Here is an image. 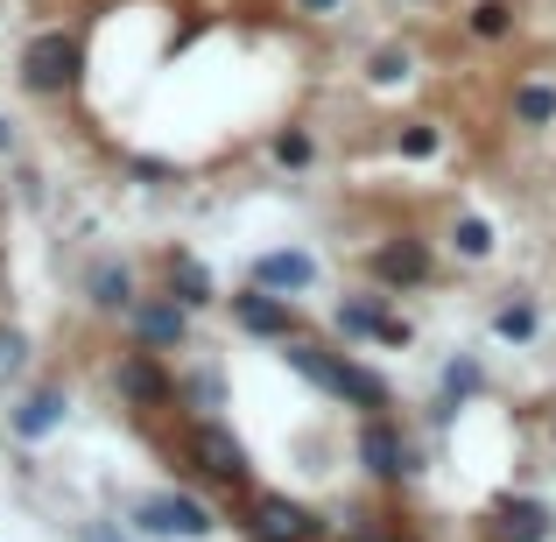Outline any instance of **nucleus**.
I'll return each instance as SVG.
<instances>
[{"mask_svg": "<svg viewBox=\"0 0 556 542\" xmlns=\"http://www.w3.org/2000/svg\"><path fill=\"white\" fill-rule=\"evenodd\" d=\"M71 71H78V42L71 36H36L28 42V56H22V85L28 92H64Z\"/></svg>", "mask_w": 556, "mask_h": 542, "instance_id": "nucleus-2", "label": "nucleus"}, {"mask_svg": "<svg viewBox=\"0 0 556 542\" xmlns=\"http://www.w3.org/2000/svg\"><path fill=\"white\" fill-rule=\"evenodd\" d=\"M56 416H64V402H56V394H36V402H28L22 416H14V430H22V437H42Z\"/></svg>", "mask_w": 556, "mask_h": 542, "instance_id": "nucleus-19", "label": "nucleus"}, {"mask_svg": "<svg viewBox=\"0 0 556 542\" xmlns=\"http://www.w3.org/2000/svg\"><path fill=\"white\" fill-rule=\"evenodd\" d=\"M507 28H515V8H507V0H479L472 8V36L479 42H501Z\"/></svg>", "mask_w": 556, "mask_h": 542, "instance_id": "nucleus-17", "label": "nucleus"}, {"mask_svg": "<svg viewBox=\"0 0 556 542\" xmlns=\"http://www.w3.org/2000/svg\"><path fill=\"white\" fill-rule=\"evenodd\" d=\"M402 155H437V127H402Z\"/></svg>", "mask_w": 556, "mask_h": 542, "instance_id": "nucleus-22", "label": "nucleus"}, {"mask_svg": "<svg viewBox=\"0 0 556 542\" xmlns=\"http://www.w3.org/2000/svg\"><path fill=\"white\" fill-rule=\"evenodd\" d=\"M141 521H149L155 535H212V515H204L198 501H184V493H155V501L141 507Z\"/></svg>", "mask_w": 556, "mask_h": 542, "instance_id": "nucleus-8", "label": "nucleus"}, {"mask_svg": "<svg viewBox=\"0 0 556 542\" xmlns=\"http://www.w3.org/2000/svg\"><path fill=\"white\" fill-rule=\"evenodd\" d=\"M359 542H402V535H359Z\"/></svg>", "mask_w": 556, "mask_h": 542, "instance_id": "nucleus-27", "label": "nucleus"}, {"mask_svg": "<svg viewBox=\"0 0 556 542\" xmlns=\"http://www.w3.org/2000/svg\"><path fill=\"white\" fill-rule=\"evenodd\" d=\"M135 331H141V345H184L190 317H184L177 297L169 303H135Z\"/></svg>", "mask_w": 556, "mask_h": 542, "instance_id": "nucleus-10", "label": "nucleus"}, {"mask_svg": "<svg viewBox=\"0 0 556 542\" xmlns=\"http://www.w3.org/2000/svg\"><path fill=\"white\" fill-rule=\"evenodd\" d=\"M0 149H14V127L8 121H0Z\"/></svg>", "mask_w": 556, "mask_h": 542, "instance_id": "nucleus-26", "label": "nucleus"}, {"mask_svg": "<svg viewBox=\"0 0 556 542\" xmlns=\"http://www.w3.org/2000/svg\"><path fill=\"white\" fill-rule=\"evenodd\" d=\"M169 297H177L184 311L190 303H212V275H204L190 254H169Z\"/></svg>", "mask_w": 556, "mask_h": 542, "instance_id": "nucleus-14", "label": "nucleus"}, {"mask_svg": "<svg viewBox=\"0 0 556 542\" xmlns=\"http://www.w3.org/2000/svg\"><path fill=\"white\" fill-rule=\"evenodd\" d=\"M254 535L261 542H311L317 515L296 507V501H282V493H261V501H254Z\"/></svg>", "mask_w": 556, "mask_h": 542, "instance_id": "nucleus-6", "label": "nucleus"}, {"mask_svg": "<svg viewBox=\"0 0 556 542\" xmlns=\"http://www.w3.org/2000/svg\"><path fill=\"white\" fill-rule=\"evenodd\" d=\"M113 380H121V394H127V402H141V408H163L169 402V394H177V388H169V380H163V366H155V360H121V374H113Z\"/></svg>", "mask_w": 556, "mask_h": 542, "instance_id": "nucleus-11", "label": "nucleus"}, {"mask_svg": "<svg viewBox=\"0 0 556 542\" xmlns=\"http://www.w3.org/2000/svg\"><path fill=\"white\" fill-rule=\"evenodd\" d=\"M289 366H296L303 380H317L325 394H339V402H359L367 416H380V408H388V380H374L367 366L325 353V345H289Z\"/></svg>", "mask_w": 556, "mask_h": 542, "instance_id": "nucleus-1", "label": "nucleus"}, {"mask_svg": "<svg viewBox=\"0 0 556 542\" xmlns=\"http://www.w3.org/2000/svg\"><path fill=\"white\" fill-rule=\"evenodd\" d=\"M92 303H106V311H135V275L127 268H92Z\"/></svg>", "mask_w": 556, "mask_h": 542, "instance_id": "nucleus-16", "label": "nucleus"}, {"mask_svg": "<svg viewBox=\"0 0 556 542\" xmlns=\"http://www.w3.org/2000/svg\"><path fill=\"white\" fill-rule=\"evenodd\" d=\"M254 282H261V289H311V282H317V261H311V254H261Z\"/></svg>", "mask_w": 556, "mask_h": 542, "instance_id": "nucleus-13", "label": "nucleus"}, {"mask_svg": "<svg viewBox=\"0 0 556 542\" xmlns=\"http://www.w3.org/2000/svg\"><path fill=\"white\" fill-rule=\"evenodd\" d=\"M374 282L380 289H422L430 282V247L422 240H388V247H374Z\"/></svg>", "mask_w": 556, "mask_h": 542, "instance_id": "nucleus-5", "label": "nucleus"}, {"mask_svg": "<svg viewBox=\"0 0 556 542\" xmlns=\"http://www.w3.org/2000/svg\"><path fill=\"white\" fill-rule=\"evenodd\" d=\"M22 366V331H0V380Z\"/></svg>", "mask_w": 556, "mask_h": 542, "instance_id": "nucleus-23", "label": "nucleus"}, {"mask_svg": "<svg viewBox=\"0 0 556 542\" xmlns=\"http://www.w3.org/2000/svg\"><path fill=\"white\" fill-rule=\"evenodd\" d=\"M451 247H458L465 261H486V254H493V226H486V218H458V232H451Z\"/></svg>", "mask_w": 556, "mask_h": 542, "instance_id": "nucleus-18", "label": "nucleus"}, {"mask_svg": "<svg viewBox=\"0 0 556 542\" xmlns=\"http://www.w3.org/2000/svg\"><path fill=\"white\" fill-rule=\"evenodd\" d=\"M190 458H198V472L218 479V487H247V451L232 444L218 423H198V430H190Z\"/></svg>", "mask_w": 556, "mask_h": 542, "instance_id": "nucleus-4", "label": "nucleus"}, {"mask_svg": "<svg viewBox=\"0 0 556 542\" xmlns=\"http://www.w3.org/2000/svg\"><path fill=\"white\" fill-rule=\"evenodd\" d=\"M296 8H311V14H331V8H339V0H296Z\"/></svg>", "mask_w": 556, "mask_h": 542, "instance_id": "nucleus-25", "label": "nucleus"}, {"mask_svg": "<svg viewBox=\"0 0 556 542\" xmlns=\"http://www.w3.org/2000/svg\"><path fill=\"white\" fill-rule=\"evenodd\" d=\"M493 331H501V339H535V311H529V303H507V311L501 317H493Z\"/></svg>", "mask_w": 556, "mask_h": 542, "instance_id": "nucleus-20", "label": "nucleus"}, {"mask_svg": "<svg viewBox=\"0 0 556 542\" xmlns=\"http://www.w3.org/2000/svg\"><path fill=\"white\" fill-rule=\"evenodd\" d=\"M232 317H240L254 339H296V317H289V303L275 297V289H247V297H232Z\"/></svg>", "mask_w": 556, "mask_h": 542, "instance_id": "nucleus-7", "label": "nucleus"}, {"mask_svg": "<svg viewBox=\"0 0 556 542\" xmlns=\"http://www.w3.org/2000/svg\"><path fill=\"white\" fill-rule=\"evenodd\" d=\"M339 325L353 331V339H380V345H408V325L402 317H388L380 303H339Z\"/></svg>", "mask_w": 556, "mask_h": 542, "instance_id": "nucleus-9", "label": "nucleus"}, {"mask_svg": "<svg viewBox=\"0 0 556 542\" xmlns=\"http://www.w3.org/2000/svg\"><path fill=\"white\" fill-rule=\"evenodd\" d=\"M515 121L521 127H549L556 121V85H543V78L521 85V92H515Z\"/></svg>", "mask_w": 556, "mask_h": 542, "instance_id": "nucleus-15", "label": "nucleus"}, {"mask_svg": "<svg viewBox=\"0 0 556 542\" xmlns=\"http://www.w3.org/2000/svg\"><path fill=\"white\" fill-rule=\"evenodd\" d=\"M359 458H367L374 479H408V472H416V451L402 444V430H394L388 416H367V423H359Z\"/></svg>", "mask_w": 556, "mask_h": 542, "instance_id": "nucleus-3", "label": "nucleus"}, {"mask_svg": "<svg viewBox=\"0 0 556 542\" xmlns=\"http://www.w3.org/2000/svg\"><path fill=\"white\" fill-rule=\"evenodd\" d=\"M92 542H113V535H92Z\"/></svg>", "mask_w": 556, "mask_h": 542, "instance_id": "nucleus-28", "label": "nucleus"}, {"mask_svg": "<svg viewBox=\"0 0 556 542\" xmlns=\"http://www.w3.org/2000/svg\"><path fill=\"white\" fill-rule=\"evenodd\" d=\"M402 71H408V56H402V50H380V56H374V78H380V85L402 78Z\"/></svg>", "mask_w": 556, "mask_h": 542, "instance_id": "nucleus-24", "label": "nucleus"}, {"mask_svg": "<svg viewBox=\"0 0 556 542\" xmlns=\"http://www.w3.org/2000/svg\"><path fill=\"white\" fill-rule=\"evenodd\" d=\"M275 163L303 169V163H311V135H296V127H289V135H275Z\"/></svg>", "mask_w": 556, "mask_h": 542, "instance_id": "nucleus-21", "label": "nucleus"}, {"mask_svg": "<svg viewBox=\"0 0 556 542\" xmlns=\"http://www.w3.org/2000/svg\"><path fill=\"white\" fill-rule=\"evenodd\" d=\"M493 535H501V542H549V507L543 501H501Z\"/></svg>", "mask_w": 556, "mask_h": 542, "instance_id": "nucleus-12", "label": "nucleus"}]
</instances>
